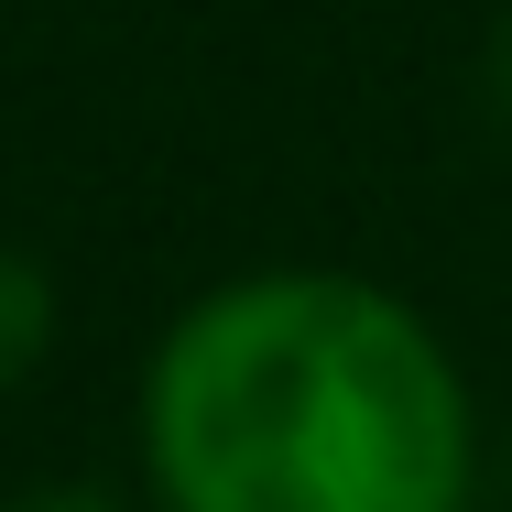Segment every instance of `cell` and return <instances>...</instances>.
<instances>
[{"label":"cell","mask_w":512,"mask_h":512,"mask_svg":"<svg viewBox=\"0 0 512 512\" xmlns=\"http://www.w3.org/2000/svg\"><path fill=\"white\" fill-rule=\"evenodd\" d=\"M153 469L175 512H458L469 393L371 284H240L153 371Z\"/></svg>","instance_id":"6da1fadb"},{"label":"cell","mask_w":512,"mask_h":512,"mask_svg":"<svg viewBox=\"0 0 512 512\" xmlns=\"http://www.w3.org/2000/svg\"><path fill=\"white\" fill-rule=\"evenodd\" d=\"M44 316H55L44 273H33L22 251H0V382H11V371H33V349H44Z\"/></svg>","instance_id":"7a4b0ae2"},{"label":"cell","mask_w":512,"mask_h":512,"mask_svg":"<svg viewBox=\"0 0 512 512\" xmlns=\"http://www.w3.org/2000/svg\"><path fill=\"white\" fill-rule=\"evenodd\" d=\"M22 512H109L99 491H55V502H22Z\"/></svg>","instance_id":"3957f363"},{"label":"cell","mask_w":512,"mask_h":512,"mask_svg":"<svg viewBox=\"0 0 512 512\" xmlns=\"http://www.w3.org/2000/svg\"><path fill=\"white\" fill-rule=\"evenodd\" d=\"M491 77H502V109H512V22H502V55H491Z\"/></svg>","instance_id":"277c9868"}]
</instances>
